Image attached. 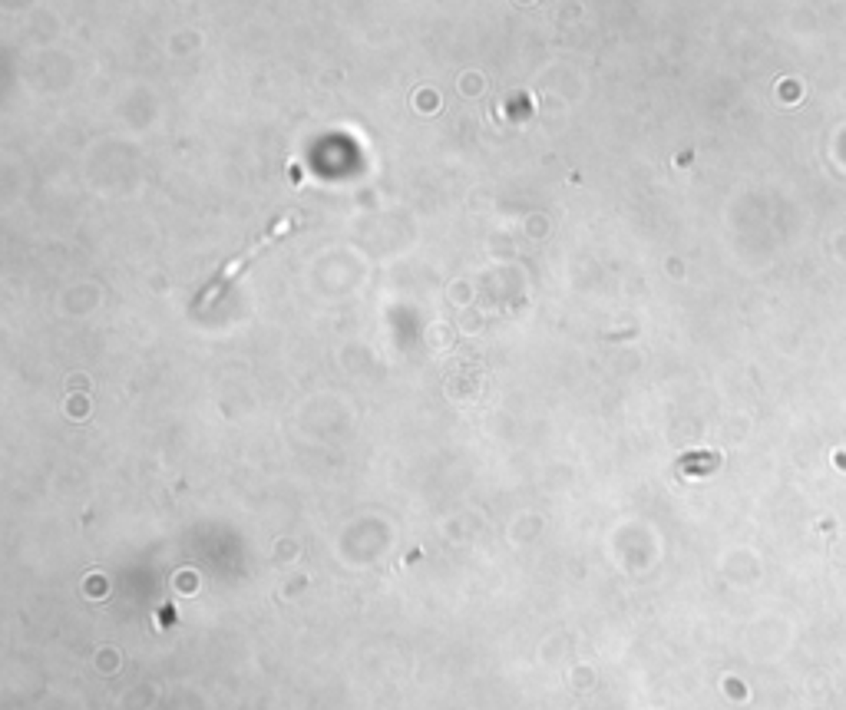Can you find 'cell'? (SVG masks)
<instances>
[{
	"label": "cell",
	"mask_w": 846,
	"mask_h": 710,
	"mask_svg": "<svg viewBox=\"0 0 846 710\" xmlns=\"http://www.w3.org/2000/svg\"><path fill=\"white\" fill-rule=\"evenodd\" d=\"M288 228H294V218H291V215H288V218H281V222H278L275 228H271V232H268V235H264L262 241H258V245H255V248H251V251H245V255H241V258H235V261H232V264H225V271H222V275H218V277H215V281H212V284H209V288H205V298H209L212 291H218V288H222V284H228V281H232V277H235L238 271H241V268H245V264H248L251 258L258 255V251H264V248H268V245H271V241H275V238H281V235H285Z\"/></svg>",
	"instance_id": "obj_1"
}]
</instances>
